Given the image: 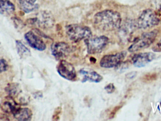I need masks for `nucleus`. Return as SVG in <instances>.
<instances>
[{"mask_svg": "<svg viewBox=\"0 0 161 121\" xmlns=\"http://www.w3.org/2000/svg\"><path fill=\"white\" fill-rule=\"evenodd\" d=\"M104 89L108 93L111 94L114 92L115 90V87L113 83H109L105 87Z\"/></svg>", "mask_w": 161, "mask_h": 121, "instance_id": "obj_19", "label": "nucleus"}, {"mask_svg": "<svg viewBox=\"0 0 161 121\" xmlns=\"http://www.w3.org/2000/svg\"><path fill=\"white\" fill-rule=\"evenodd\" d=\"M17 52L21 58H26L31 55L30 49H28L20 41H16Z\"/></svg>", "mask_w": 161, "mask_h": 121, "instance_id": "obj_17", "label": "nucleus"}, {"mask_svg": "<svg viewBox=\"0 0 161 121\" xmlns=\"http://www.w3.org/2000/svg\"><path fill=\"white\" fill-rule=\"evenodd\" d=\"M8 68V65L6 60L0 58V73L6 71Z\"/></svg>", "mask_w": 161, "mask_h": 121, "instance_id": "obj_18", "label": "nucleus"}, {"mask_svg": "<svg viewBox=\"0 0 161 121\" xmlns=\"http://www.w3.org/2000/svg\"><path fill=\"white\" fill-rule=\"evenodd\" d=\"M153 51L155 52H161V40H160L158 43L157 45H155L153 48Z\"/></svg>", "mask_w": 161, "mask_h": 121, "instance_id": "obj_20", "label": "nucleus"}, {"mask_svg": "<svg viewBox=\"0 0 161 121\" xmlns=\"http://www.w3.org/2000/svg\"><path fill=\"white\" fill-rule=\"evenodd\" d=\"M87 47L88 53L94 54L101 52L106 47L109 42V39L106 36L90 37L84 41Z\"/></svg>", "mask_w": 161, "mask_h": 121, "instance_id": "obj_5", "label": "nucleus"}, {"mask_svg": "<svg viewBox=\"0 0 161 121\" xmlns=\"http://www.w3.org/2000/svg\"><path fill=\"white\" fill-rule=\"evenodd\" d=\"M14 5L9 0H0V14L10 15L14 12Z\"/></svg>", "mask_w": 161, "mask_h": 121, "instance_id": "obj_16", "label": "nucleus"}, {"mask_svg": "<svg viewBox=\"0 0 161 121\" xmlns=\"http://www.w3.org/2000/svg\"><path fill=\"white\" fill-rule=\"evenodd\" d=\"M126 51L116 53L115 54H108L104 56L100 61V66L105 69H112L120 64L126 57Z\"/></svg>", "mask_w": 161, "mask_h": 121, "instance_id": "obj_6", "label": "nucleus"}, {"mask_svg": "<svg viewBox=\"0 0 161 121\" xmlns=\"http://www.w3.org/2000/svg\"><path fill=\"white\" fill-rule=\"evenodd\" d=\"M94 25L99 30L110 31L119 29L121 25L120 14L116 11L105 10L95 14Z\"/></svg>", "mask_w": 161, "mask_h": 121, "instance_id": "obj_1", "label": "nucleus"}, {"mask_svg": "<svg viewBox=\"0 0 161 121\" xmlns=\"http://www.w3.org/2000/svg\"><path fill=\"white\" fill-rule=\"evenodd\" d=\"M67 36L74 42H79L92 36V32L87 26L77 24H71L66 26Z\"/></svg>", "mask_w": 161, "mask_h": 121, "instance_id": "obj_2", "label": "nucleus"}, {"mask_svg": "<svg viewBox=\"0 0 161 121\" xmlns=\"http://www.w3.org/2000/svg\"><path fill=\"white\" fill-rule=\"evenodd\" d=\"M158 32V30H154L143 34L140 37L135 40L129 47L128 51L130 52H134L147 48L154 42L157 36Z\"/></svg>", "mask_w": 161, "mask_h": 121, "instance_id": "obj_4", "label": "nucleus"}, {"mask_svg": "<svg viewBox=\"0 0 161 121\" xmlns=\"http://www.w3.org/2000/svg\"><path fill=\"white\" fill-rule=\"evenodd\" d=\"M57 71L62 77L68 80H73L76 77L75 69L73 65L64 60H61L57 66Z\"/></svg>", "mask_w": 161, "mask_h": 121, "instance_id": "obj_7", "label": "nucleus"}, {"mask_svg": "<svg viewBox=\"0 0 161 121\" xmlns=\"http://www.w3.org/2000/svg\"><path fill=\"white\" fill-rule=\"evenodd\" d=\"M156 58V54L153 52L140 53L133 57L132 63L137 67H143L153 61Z\"/></svg>", "mask_w": 161, "mask_h": 121, "instance_id": "obj_10", "label": "nucleus"}, {"mask_svg": "<svg viewBox=\"0 0 161 121\" xmlns=\"http://www.w3.org/2000/svg\"><path fill=\"white\" fill-rule=\"evenodd\" d=\"M20 8L26 13L31 12L39 7L36 0H19Z\"/></svg>", "mask_w": 161, "mask_h": 121, "instance_id": "obj_15", "label": "nucleus"}, {"mask_svg": "<svg viewBox=\"0 0 161 121\" xmlns=\"http://www.w3.org/2000/svg\"><path fill=\"white\" fill-rule=\"evenodd\" d=\"M25 38L31 47L39 51H43L46 49L47 46L45 42L33 31L26 33Z\"/></svg>", "mask_w": 161, "mask_h": 121, "instance_id": "obj_12", "label": "nucleus"}, {"mask_svg": "<svg viewBox=\"0 0 161 121\" xmlns=\"http://www.w3.org/2000/svg\"><path fill=\"white\" fill-rule=\"evenodd\" d=\"M160 19L157 14L153 10H144L140 14L137 20L138 29L147 30L153 28L159 24Z\"/></svg>", "mask_w": 161, "mask_h": 121, "instance_id": "obj_3", "label": "nucleus"}, {"mask_svg": "<svg viewBox=\"0 0 161 121\" xmlns=\"http://www.w3.org/2000/svg\"><path fill=\"white\" fill-rule=\"evenodd\" d=\"M136 75H137V72L134 71V72H131L128 73L126 75V77L127 79H132L134 78L136 76Z\"/></svg>", "mask_w": 161, "mask_h": 121, "instance_id": "obj_21", "label": "nucleus"}, {"mask_svg": "<svg viewBox=\"0 0 161 121\" xmlns=\"http://www.w3.org/2000/svg\"><path fill=\"white\" fill-rule=\"evenodd\" d=\"M14 118L18 121H30L33 116V113L29 108H18L13 114Z\"/></svg>", "mask_w": 161, "mask_h": 121, "instance_id": "obj_14", "label": "nucleus"}, {"mask_svg": "<svg viewBox=\"0 0 161 121\" xmlns=\"http://www.w3.org/2000/svg\"><path fill=\"white\" fill-rule=\"evenodd\" d=\"M80 73L83 77L81 81L82 83H84L86 81L99 83L103 79L102 76L100 75L95 71L83 69L80 71Z\"/></svg>", "mask_w": 161, "mask_h": 121, "instance_id": "obj_13", "label": "nucleus"}, {"mask_svg": "<svg viewBox=\"0 0 161 121\" xmlns=\"http://www.w3.org/2000/svg\"><path fill=\"white\" fill-rule=\"evenodd\" d=\"M51 51L53 57L58 60L68 56L72 51V48L65 42H56L51 46Z\"/></svg>", "mask_w": 161, "mask_h": 121, "instance_id": "obj_8", "label": "nucleus"}, {"mask_svg": "<svg viewBox=\"0 0 161 121\" xmlns=\"http://www.w3.org/2000/svg\"><path fill=\"white\" fill-rule=\"evenodd\" d=\"M35 22L37 25L43 29H49L54 25V17L53 15L47 11H43L38 14L35 19Z\"/></svg>", "mask_w": 161, "mask_h": 121, "instance_id": "obj_9", "label": "nucleus"}, {"mask_svg": "<svg viewBox=\"0 0 161 121\" xmlns=\"http://www.w3.org/2000/svg\"><path fill=\"white\" fill-rule=\"evenodd\" d=\"M137 28H138L137 26V23L130 19L126 20L122 25H121L119 28L120 36L125 40L126 39L129 40Z\"/></svg>", "mask_w": 161, "mask_h": 121, "instance_id": "obj_11", "label": "nucleus"}]
</instances>
